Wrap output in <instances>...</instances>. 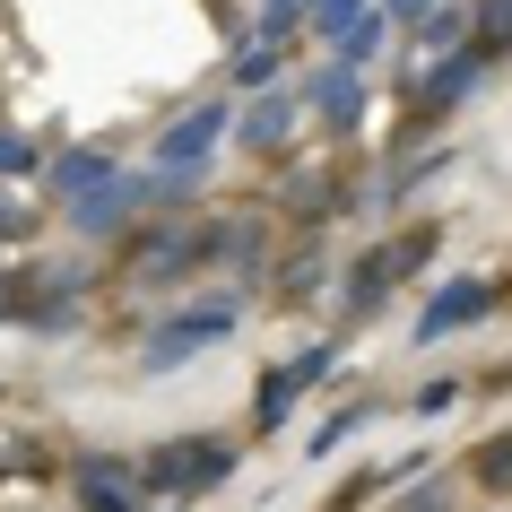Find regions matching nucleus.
I'll list each match as a JSON object with an SVG mask.
<instances>
[{"instance_id": "1", "label": "nucleus", "mask_w": 512, "mask_h": 512, "mask_svg": "<svg viewBox=\"0 0 512 512\" xmlns=\"http://www.w3.org/2000/svg\"><path fill=\"white\" fill-rule=\"evenodd\" d=\"M226 478H235V443L226 434H174V443H157L139 460V486L165 495V504H191V495H209Z\"/></svg>"}, {"instance_id": "2", "label": "nucleus", "mask_w": 512, "mask_h": 512, "mask_svg": "<svg viewBox=\"0 0 512 512\" xmlns=\"http://www.w3.org/2000/svg\"><path fill=\"white\" fill-rule=\"evenodd\" d=\"M235 339V304H191V313H165L157 322V339L139 348V365L148 374H174L183 356H209V348H226Z\"/></svg>"}, {"instance_id": "3", "label": "nucleus", "mask_w": 512, "mask_h": 512, "mask_svg": "<svg viewBox=\"0 0 512 512\" xmlns=\"http://www.w3.org/2000/svg\"><path fill=\"white\" fill-rule=\"evenodd\" d=\"M330 365H339V339H313L304 356L270 365V374H261V408H252V434H278V426H287V408H296L304 391H313V382L330 374Z\"/></svg>"}, {"instance_id": "4", "label": "nucleus", "mask_w": 512, "mask_h": 512, "mask_svg": "<svg viewBox=\"0 0 512 512\" xmlns=\"http://www.w3.org/2000/svg\"><path fill=\"white\" fill-rule=\"evenodd\" d=\"M426 252H434V226H408L400 243H374V252L356 261V278H348V313H374V304L391 296V278H408Z\"/></svg>"}, {"instance_id": "5", "label": "nucleus", "mask_w": 512, "mask_h": 512, "mask_svg": "<svg viewBox=\"0 0 512 512\" xmlns=\"http://www.w3.org/2000/svg\"><path fill=\"white\" fill-rule=\"evenodd\" d=\"M486 313H495V287H486V278H452V287H434V296H426V313H417V339H426V348H443L452 330L486 322Z\"/></svg>"}, {"instance_id": "6", "label": "nucleus", "mask_w": 512, "mask_h": 512, "mask_svg": "<svg viewBox=\"0 0 512 512\" xmlns=\"http://www.w3.org/2000/svg\"><path fill=\"white\" fill-rule=\"evenodd\" d=\"M304 105L322 113L330 131H356V113H365V70H356V61H339V53H330L322 70L304 79Z\"/></svg>"}, {"instance_id": "7", "label": "nucleus", "mask_w": 512, "mask_h": 512, "mask_svg": "<svg viewBox=\"0 0 512 512\" xmlns=\"http://www.w3.org/2000/svg\"><path fill=\"white\" fill-rule=\"evenodd\" d=\"M148 209V183L139 174H113L105 191H87V200H70V217H79V235H122L131 217Z\"/></svg>"}, {"instance_id": "8", "label": "nucleus", "mask_w": 512, "mask_h": 512, "mask_svg": "<svg viewBox=\"0 0 512 512\" xmlns=\"http://www.w3.org/2000/svg\"><path fill=\"white\" fill-rule=\"evenodd\" d=\"M70 486H79V504L87 512H131V495H148V486H139V460H79V469H70Z\"/></svg>"}, {"instance_id": "9", "label": "nucleus", "mask_w": 512, "mask_h": 512, "mask_svg": "<svg viewBox=\"0 0 512 512\" xmlns=\"http://www.w3.org/2000/svg\"><path fill=\"white\" fill-rule=\"evenodd\" d=\"M217 131H226V105H191L183 122L157 139V165H174V174H200V165H209V148H217Z\"/></svg>"}, {"instance_id": "10", "label": "nucleus", "mask_w": 512, "mask_h": 512, "mask_svg": "<svg viewBox=\"0 0 512 512\" xmlns=\"http://www.w3.org/2000/svg\"><path fill=\"white\" fill-rule=\"evenodd\" d=\"M113 183V148H61L53 165H44V191L53 200H87V191Z\"/></svg>"}, {"instance_id": "11", "label": "nucleus", "mask_w": 512, "mask_h": 512, "mask_svg": "<svg viewBox=\"0 0 512 512\" xmlns=\"http://www.w3.org/2000/svg\"><path fill=\"white\" fill-rule=\"evenodd\" d=\"M287 131H296V96H261V105L243 113L235 122V148H252V157H278V148H287Z\"/></svg>"}, {"instance_id": "12", "label": "nucleus", "mask_w": 512, "mask_h": 512, "mask_svg": "<svg viewBox=\"0 0 512 512\" xmlns=\"http://www.w3.org/2000/svg\"><path fill=\"white\" fill-rule=\"evenodd\" d=\"M478 70H486V53H478V44L443 53V61H434V79H426V96H417V113H443V105H460V96L478 87Z\"/></svg>"}, {"instance_id": "13", "label": "nucleus", "mask_w": 512, "mask_h": 512, "mask_svg": "<svg viewBox=\"0 0 512 512\" xmlns=\"http://www.w3.org/2000/svg\"><path fill=\"white\" fill-rule=\"evenodd\" d=\"M382 0H313V9H304V18H313V35H322L330 53H339V44H348L356 27H365V18H374Z\"/></svg>"}, {"instance_id": "14", "label": "nucleus", "mask_w": 512, "mask_h": 512, "mask_svg": "<svg viewBox=\"0 0 512 512\" xmlns=\"http://www.w3.org/2000/svg\"><path fill=\"white\" fill-rule=\"evenodd\" d=\"M226 79H235V87H278V44H270V35H243L235 61H226Z\"/></svg>"}, {"instance_id": "15", "label": "nucleus", "mask_w": 512, "mask_h": 512, "mask_svg": "<svg viewBox=\"0 0 512 512\" xmlns=\"http://www.w3.org/2000/svg\"><path fill=\"white\" fill-rule=\"evenodd\" d=\"M356 426H374V400H356V408H339V417H322V426L304 434V452H313V460H330V452H339V443H348Z\"/></svg>"}, {"instance_id": "16", "label": "nucleus", "mask_w": 512, "mask_h": 512, "mask_svg": "<svg viewBox=\"0 0 512 512\" xmlns=\"http://www.w3.org/2000/svg\"><path fill=\"white\" fill-rule=\"evenodd\" d=\"M478 53L486 61L512 53V0H486V9H478Z\"/></svg>"}, {"instance_id": "17", "label": "nucleus", "mask_w": 512, "mask_h": 512, "mask_svg": "<svg viewBox=\"0 0 512 512\" xmlns=\"http://www.w3.org/2000/svg\"><path fill=\"white\" fill-rule=\"evenodd\" d=\"M0 174H35V139L27 131H0Z\"/></svg>"}, {"instance_id": "18", "label": "nucleus", "mask_w": 512, "mask_h": 512, "mask_svg": "<svg viewBox=\"0 0 512 512\" xmlns=\"http://www.w3.org/2000/svg\"><path fill=\"white\" fill-rule=\"evenodd\" d=\"M287 209H304V217H313V209H330V183H322V174H304V183L287 191Z\"/></svg>"}, {"instance_id": "19", "label": "nucleus", "mask_w": 512, "mask_h": 512, "mask_svg": "<svg viewBox=\"0 0 512 512\" xmlns=\"http://www.w3.org/2000/svg\"><path fill=\"white\" fill-rule=\"evenodd\" d=\"M460 400V382H426V391H417V400H408V408H417V417H443V408H452Z\"/></svg>"}, {"instance_id": "20", "label": "nucleus", "mask_w": 512, "mask_h": 512, "mask_svg": "<svg viewBox=\"0 0 512 512\" xmlns=\"http://www.w3.org/2000/svg\"><path fill=\"white\" fill-rule=\"evenodd\" d=\"M382 18H391V27H426L434 9H426V0H382Z\"/></svg>"}, {"instance_id": "21", "label": "nucleus", "mask_w": 512, "mask_h": 512, "mask_svg": "<svg viewBox=\"0 0 512 512\" xmlns=\"http://www.w3.org/2000/svg\"><path fill=\"white\" fill-rule=\"evenodd\" d=\"M9 235H27V209H18V200H0V243Z\"/></svg>"}, {"instance_id": "22", "label": "nucleus", "mask_w": 512, "mask_h": 512, "mask_svg": "<svg viewBox=\"0 0 512 512\" xmlns=\"http://www.w3.org/2000/svg\"><path fill=\"white\" fill-rule=\"evenodd\" d=\"M270 9H313V0H270Z\"/></svg>"}]
</instances>
